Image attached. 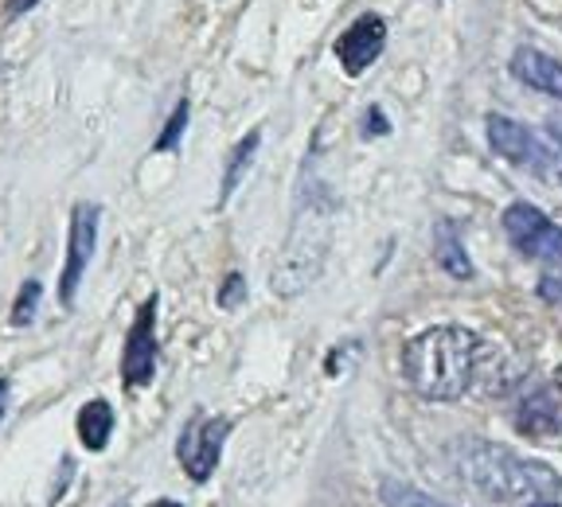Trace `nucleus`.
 <instances>
[{
  "label": "nucleus",
  "instance_id": "obj_15",
  "mask_svg": "<svg viewBox=\"0 0 562 507\" xmlns=\"http://www.w3.org/2000/svg\"><path fill=\"white\" fill-rule=\"evenodd\" d=\"M188 122H192V102L180 98V102L172 105V114H168L165 129H160L157 140H153V153H176L180 149V140H184V133H188Z\"/></svg>",
  "mask_w": 562,
  "mask_h": 507
},
{
  "label": "nucleus",
  "instance_id": "obj_1",
  "mask_svg": "<svg viewBox=\"0 0 562 507\" xmlns=\"http://www.w3.org/2000/svg\"><path fill=\"white\" fill-rule=\"evenodd\" d=\"M453 461L461 481L496 504H516V499L536 504V499L562 496V476L551 464L519 457L516 449L496 446V441L461 438L453 446Z\"/></svg>",
  "mask_w": 562,
  "mask_h": 507
},
{
  "label": "nucleus",
  "instance_id": "obj_2",
  "mask_svg": "<svg viewBox=\"0 0 562 507\" xmlns=\"http://www.w3.org/2000/svg\"><path fill=\"white\" fill-rule=\"evenodd\" d=\"M481 356V336L461 324L426 328L403 348V375L414 394L430 403H457L469 391Z\"/></svg>",
  "mask_w": 562,
  "mask_h": 507
},
{
  "label": "nucleus",
  "instance_id": "obj_19",
  "mask_svg": "<svg viewBox=\"0 0 562 507\" xmlns=\"http://www.w3.org/2000/svg\"><path fill=\"white\" fill-rule=\"evenodd\" d=\"M363 133H368V137H386V133H391V122H386V114L379 105H371L368 117H363Z\"/></svg>",
  "mask_w": 562,
  "mask_h": 507
},
{
  "label": "nucleus",
  "instance_id": "obj_17",
  "mask_svg": "<svg viewBox=\"0 0 562 507\" xmlns=\"http://www.w3.org/2000/svg\"><path fill=\"white\" fill-rule=\"evenodd\" d=\"M40 297H44V285H40L35 278H27L24 285H20L16 301H12V313H9L12 328H27V324L35 320V313H40Z\"/></svg>",
  "mask_w": 562,
  "mask_h": 507
},
{
  "label": "nucleus",
  "instance_id": "obj_4",
  "mask_svg": "<svg viewBox=\"0 0 562 507\" xmlns=\"http://www.w3.org/2000/svg\"><path fill=\"white\" fill-rule=\"evenodd\" d=\"M98 227H102V207L98 203H75L70 207V227H67V254H63V273H59V305L70 308L79 297V285L87 278L90 262L98 250Z\"/></svg>",
  "mask_w": 562,
  "mask_h": 507
},
{
  "label": "nucleus",
  "instance_id": "obj_3",
  "mask_svg": "<svg viewBox=\"0 0 562 507\" xmlns=\"http://www.w3.org/2000/svg\"><path fill=\"white\" fill-rule=\"evenodd\" d=\"M325 254H328V207H316L313 203V207L301 211L290 246H285L278 270H273L270 278L273 293H281V297L305 293L316 281V273H321V266H325Z\"/></svg>",
  "mask_w": 562,
  "mask_h": 507
},
{
  "label": "nucleus",
  "instance_id": "obj_16",
  "mask_svg": "<svg viewBox=\"0 0 562 507\" xmlns=\"http://www.w3.org/2000/svg\"><path fill=\"white\" fill-rule=\"evenodd\" d=\"M379 499H383V507H449V504H441V499L426 496L422 488L403 484V481H383V484H379Z\"/></svg>",
  "mask_w": 562,
  "mask_h": 507
},
{
  "label": "nucleus",
  "instance_id": "obj_14",
  "mask_svg": "<svg viewBox=\"0 0 562 507\" xmlns=\"http://www.w3.org/2000/svg\"><path fill=\"white\" fill-rule=\"evenodd\" d=\"M258 149H262V129H250L246 137H238V145L231 149L227 157V168H223V184H220V207H227L231 195L238 192V184L246 180L250 165H255Z\"/></svg>",
  "mask_w": 562,
  "mask_h": 507
},
{
  "label": "nucleus",
  "instance_id": "obj_21",
  "mask_svg": "<svg viewBox=\"0 0 562 507\" xmlns=\"http://www.w3.org/2000/svg\"><path fill=\"white\" fill-rule=\"evenodd\" d=\"M35 4H40V0H4V12L16 20V16H24V12H32Z\"/></svg>",
  "mask_w": 562,
  "mask_h": 507
},
{
  "label": "nucleus",
  "instance_id": "obj_18",
  "mask_svg": "<svg viewBox=\"0 0 562 507\" xmlns=\"http://www.w3.org/2000/svg\"><path fill=\"white\" fill-rule=\"evenodd\" d=\"M246 297V278L238 270H231L227 278H223L220 293H215V301H220V308H238Z\"/></svg>",
  "mask_w": 562,
  "mask_h": 507
},
{
  "label": "nucleus",
  "instance_id": "obj_5",
  "mask_svg": "<svg viewBox=\"0 0 562 507\" xmlns=\"http://www.w3.org/2000/svg\"><path fill=\"white\" fill-rule=\"evenodd\" d=\"M157 313H160V297L149 293L140 301L137 313H133L130 333H125V348H122V386L125 391H140L157 379Z\"/></svg>",
  "mask_w": 562,
  "mask_h": 507
},
{
  "label": "nucleus",
  "instance_id": "obj_20",
  "mask_svg": "<svg viewBox=\"0 0 562 507\" xmlns=\"http://www.w3.org/2000/svg\"><path fill=\"white\" fill-rule=\"evenodd\" d=\"M539 297L551 301V305H562V278H543V281H539Z\"/></svg>",
  "mask_w": 562,
  "mask_h": 507
},
{
  "label": "nucleus",
  "instance_id": "obj_12",
  "mask_svg": "<svg viewBox=\"0 0 562 507\" xmlns=\"http://www.w3.org/2000/svg\"><path fill=\"white\" fill-rule=\"evenodd\" d=\"M114 406L105 403V398H90V403H82L79 418H75V433H79L82 449L87 453H102L105 446H110V438H114Z\"/></svg>",
  "mask_w": 562,
  "mask_h": 507
},
{
  "label": "nucleus",
  "instance_id": "obj_9",
  "mask_svg": "<svg viewBox=\"0 0 562 507\" xmlns=\"http://www.w3.org/2000/svg\"><path fill=\"white\" fill-rule=\"evenodd\" d=\"M386 47V20L375 16V12H363L356 24H348L336 40V59L344 63L351 79H360L363 70L383 55Z\"/></svg>",
  "mask_w": 562,
  "mask_h": 507
},
{
  "label": "nucleus",
  "instance_id": "obj_25",
  "mask_svg": "<svg viewBox=\"0 0 562 507\" xmlns=\"http://www.w3.org/2000/svg\"><path fill=\"white\" fill-rule=\"evenodd\" d=\"M114 507H125V504H114Z\"/></svg>",
  "mask_w": 562,
  "mask_h": 507
},
{
  "label": "nucleus",
  "instance_id": "obj_13",
  "mask_svg": "<svg viewBox=\"0 0 562 507\" xmlns=\"http://www.w3.org/2000/svg\"><path fill=\"white\" fill-rule=\"evenodd\" d=\"M434 258H438V266L449 278H457V281L473 278V258H469L465 243H461V235H457V227L449 219H441L438 227H434Z\"/></svg>",
  "mask_w": 562,
  "mask_h": 507
},
{
  "label": "nucleus",
  "instance_id": "obj_23",
  "mask_svg": "<svg viewBox=\"0 0 562 507\" xmlns=\"http://www.w3.org/2000/svg\"><path fill=\"white\" fill-rule=\"evenodd\" d=\"M527 507H562V504H554V499H536V504H527Z\"/></svg>",
  "mask_w": 562,
  "mask_h": 507
},
{
  "label": "nucleus",
  "instance_id": "obj_8",
  "mask_svg": "<svg viewBox=\"0 0 562 507\" xmlns=\"http://www.w3.org/2000/svg\"><path fill=\"white\" fill-rule=\"evenodd\" d=\"M484 133H488V145L496 157H504L508 165L519 168H531V172H547V168L559 160V149L547 145L536 129H527L524 122L516 117H504V114H492L484 122Z\"/></svg>",
  "mask_w": 562,
  "mask_h": 507
},
{
  "label": "nucleus",
  "instance_id": "obj_22",
  "mask_svg": "<svg viewBox=\"0 0 562 507\" xmlns=\"http://www.w3.org/2000/svg\"><path fill=\"white\" fill-rule=\"evenodd\" d=\"M4 410H9V379H0V421H4Z\"/></svg>",
  "mask_w": 562,
  "mask_h": 507
},
{
  "label": "nucleus",
  "instance_id": "obj_10",
  "mask_svg": "<svg viewBox=\"0 0 562 507\" xmlns=\"http://www.w3.org/2000/svg\"><path fill=\"white\" fill-rule=\"evenodd\" d=\"M516 429L527 438H559L562 433V391L551 383L536 386L516 406Z\"/></svg>",
  "mask_w": 562,
  "mask_h": 507
},
{
  "label": "nucleus",
  "instance_id": "obj_11",
  "mask_svg": "<svg viewBox=\"0 0 562 507\" xmlns=\"http://www.w3.org/2000/svg\"><path fill=\"white\" fill-rule=\"evenodd\" d=\"M512 79L562 102V59L539 52V47H516V55H512Z\"/></svg>",
  "mask_w": 562,
  "mask_h": 507
},
{
  "label": "nucleus",
  "instance_id": "obj_6",
  "mask_svg": "<svg viewBox=\"0 0 562 507\" xmlns=\"http://www.w3.org/2000/svg\"><path fill=\"white\" fill-rule=\"evenodd\" d=\"M231 421L227 418H207V414H195L184 429H180V441H176V461L184 469V476L192 484H207L211 473L220 469L223 446H227Z\"/></svg>",
  "mask_w": 562,
  "mask_h": 507
},
{
  "label": "nucleus",
  "instance_id": "obj_24",
  "mask_svg": "<svg viewBox=\"0 0 562 507\" xmlns=\"http://www.w3.org/2000/svg\"><path fill=\"white\" fill-rule=\"evenodd\" d=\"M153 507H184V504H172V499H157Z\"/></svg>",
  "mask_w": 562,
  "mask_h": 507
},
{
  "label": "nucleus",
  "instance_id": "obj_7",
  "mask_svg": "<svg viewBox=\"0 0 562 507\" xmlns=\"http://www.w3.org/2000/svg\"><path fill=\"white\" fill-rule=\"evenodd\" d=\"M501 223H504L508 243L516 246L524 258L562 266V227L554 219H547L539 207H531V203H512Z\"/></svg>",
  "mask_w": 562,
  "mask_h": 507
}]
</instances>
